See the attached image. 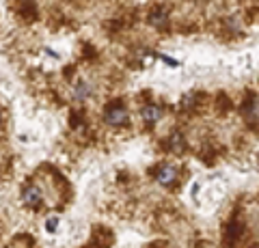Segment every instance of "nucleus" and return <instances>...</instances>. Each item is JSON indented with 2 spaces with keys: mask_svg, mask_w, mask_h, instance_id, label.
Masks as SVG:
<instances>
[{
  "mask_svg": "<svg viewBox=\"0 0 259 248\" xmlns=\"http://www.w3.org/2000/svg\"><path fill=\"white\" fill-rule=\"evenodd\" d=\"M104 121L112 127H121L130 121V113L125 106H121V104H115V106L106 108V113H104Z\"/></svg>",
  "mask_w": 259,
  "mask_h": 248,
  "instance_id": "f257e3e1",
  "label": "nucleus"
},
{
  "mask_svg": "<svg viewBox=\"0 0 259 248\" xmlns=\"http://www.w3.org/2000/svg\"><path fill=\"white\" fill-rule=\"evenodd\" d=\"M22 201L26 207H30V210H35V207H39L44 203V190L37 186V183H30V186L24 188L22 192Z\"/></svg>",
  "mask_w": 259,
  "mask_h": 248,
  "instance_id": "f03ea898",
  "label": "nucleus"
},
{
  "mask_svg": "<svg viewBox=\"0 0 259 248\" xmlns=\"http://www.w3.org/2000/svg\"><path fill=\"white\" fill-rule=\"evenodd\" d=\"M71 97L76 102H87L89 97H93V84L89 80H78V82L71 86Z\"/></svg>",
  "mask_w": 259,
  "mask_h": 248,
  "instance_id": "7ed1b4c3",
  "label": "nucleus"
},
{
  "mask_svg": "<svg viewBox=\"0 0 259 248\" xmlns=\"http://www.w3.org/2000/svg\"><path fill=\"white\" fill-rule=\"evenodd\" d=\"M177 179V169L173 164H162L158 166L156 171V181L160 183V186H171V183H175Z\"/></svg>",
  "mask_w": 259,
  "mask_h": 248,
  "instance_id": "20e7f679",
  "label": "nucleus"
},
{
  "mask_svg": "<svg viewBox=\"0 0 259 248\" xmlns=\"http://www.w3.org/2000/svg\"><path fill=\"white\" fill-rule=\"evenodd\" d=\"M141 117H143V121H145V123L153 125V123H158L160 119H162V108L156 106V104H147V106H143Z\"/></svg>",
  "mask_w": 259,
  "mask_h": 248,
  "instance_id": "39448f33",
  "label": "nucleus"
},
{
  "mask_svg": "<svg viewBox=\"0 0 259 248\" xmlns=\"http://www.w3.org/2000/svg\"><path fill=\"white\" fill-rule=\"evenodd\" d=\"M166 20H168V15H166V11H162V9L153 11V13L149 15V24H151V26H156V28H162V26H164Z\"/></svg>",
  "mask_w": 259,
  "mask_h": 248,
  "instance_id": "423d86ee",
  "label": "nucleus"
},
{
  "mask_svg": "<svg viewBox=\"0 0 259 248\" xmlns=\"http://www.w3.org/2000/svg\"><path fill=\"white\" fill-rule=\"evenodd\" d=\"M168 147H171L173 151H182V149H184V138H182V134H173L171 140H168Z\"/></svg>",
  "mask_w": 259,
  "mask_h": 248,
  "instance_id": "0eeeda50",
  "label": "nucleus"
},
{
  "mask_svg": "<svg viewBox=\"0 0 259 248\" xmlns=\"http://www.w3.org/2000/svg\"><path fill=\"white\" fill-rule=\"evenodd\" d=\"M56 222H59V218H48L46 229H48V231H54V229H56Z\"/></svg>",
  "mask_w": 259,
  "mask_h": 248,
  "instance_id": "6e6552de",
  "label": "nucleus"
},
{
  "mask_svg": "<svg viewBox=\"0 0 259 248\" xmlns=\"http://www.w3.org/2000/svg\"><path fill=\"white\" fill-rule=\"evenodd\" d=\"M0 125H3V110H0Z\"/></svg>",
  "mask_w": 259,
  "mask_h": 248,
  "instance_id": "1a4fd4ad",
  "label": "nucleus"
}]
</instances>
